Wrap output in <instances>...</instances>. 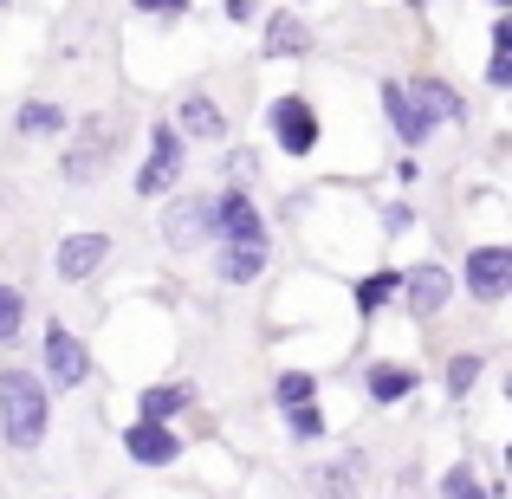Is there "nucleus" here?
I'll use <instances>...</instances> for the list:
<instances>
[{"label": "nucleus", "instance_id": "nucleus-1", "mask_svg": "<svg viewBox=\"0 0 512 499\" xmlns=\"http://www.w3.org/2000/svg\"><path fill=\"white\" fill-rule=\"evenodd\" d=\"M52 428V396L46 383H39L33 370H0V435H7V448H39Z\"/></svg>", "mask_w": 512, "mask_h": 499}, {"label": "nucleus", "instance_id": "nucleus-2", "mask_svg": "<svg viewBox=\"0 0 512 499\" xmlns=\"http://www.w3.org/2000/svg\"><path fill=\"white\" fill-rule=\"evenodd\" d=\"M175 175H182V137H175V124H156L150 130V156H143V169H137V195L143 201L169 195Z\"/></svg>", "mask_w": 512, "mask_h": 499}, {"label": "nucleus", "instance_id": "nucleus-3", "mask_svg": "<svg viewBox=\"0 0 512 499\" xmlns=\"http://www.w3.org/2000/svg\"><path fill=\"white\" fill-rule=\"evenodd\" d=\"M214 240H221V247H253V240H266V221H260L247 188H227V195L214 201Z\"/></svg>", "mask_w": 512, "mask_h": 499}, {"label": "nucleus", "instance_id": "nucleus-4", "mask_svg": "<svg viewBox=\"0 0 512 499\" xmlns=\"http://www.w3.org/2000/svg\"><path fill=\"white\" fill-rule=\"evenodd\" d=\"M163 240L175 253H188V247H201V240H214V201L208 195H182V201H169V214H163Z\"/></svg>", "mask_w": 512, "mask_h": 499}, {"label": "nucleus", "instance_id": "nucleus-5", "mask_svg": "<svg viewBox=\"0 0 512 499\" xmlns=\"http://www.w3.org/2000/svg\"><path fill=\"white\" fill-rule=\"evenodd\" d=\"M467 292L480 305H500L512 292V247H474L467 253Z\"/></svg>", "mask_w": 512, "mask_h": 499}, {"label": "nucleus", "instance_id": "nucleus-6", "mask_svg": "<svg viewBox=\"0 0 512 499\" xmlns=\"http://www.w3.org/2000/svg\"><path fill=\"white\" fill-rule=\"evenodd\" d=\"M273 137H279V150H286V156H312L318 150V111L299 98V91L273 104Z\"/></svg>", "mask_w": 512, "mask_h": 499}, {"label": "nucleus", "instance_id": "nucleus-7", "mask_svg": "<svg viewBox=\"0 0 512 499\" xmlns=\"http://www.w3.org/2000/svg\"><path fill=\"white\" fill-rule=\"evenodd\" d=\"M85 376H91L85 344H78L65 325H46V383H52V389H78Z\"/></svg>", "mask_w": 512, "mask_h": 499}, {"label": "nucleus", "instance_id": "nucleus-8", "mask_svg": "<svg viewBox=\"0 0 512 499\" xmlns=\"http://www.w3.org/2000/svg\"><path fill=\"white\" fill-rule=\"evenodd\" d=\"M383 117H389V130L402 137V150H415V143L435 130V124H428V111L415 104V91H409V85H396V78H383Z\"/></svg>", "mask_w": 512, "mask_h": 499}, {"label": "nucleus", "instance_id": "nucleus-9", "mask_svg": "<svg viewBox=\"0 0 512 499\" xmlns=\"http://www.w3.org/2000/svg\"><path fill=\"white\" fill-rule=\"evenodd\" d=\"M396 292H402V299H409V312H415V318H435L441 305L454 299V279L441 273V266H409Z\"/></svg>", "mask_w": 512, "mask_h": 499}, {"label": "nucleus", "instance_id": "nucleus-10", "mask_svg": "<svg viewBox=\"0 0 512 499\" xmlns=\"http://www.w3.org/2000/svg\"><path fill=\"white\" fill-rule=\"evenodd\" d=\"M124 454L137 467H169L175 454H182V441L169 435V428H156V422H130V435H124Z\"/></svg>", "mask_w": 512, "mask_h": 499}, {"label": "nucleus", "instance_id": "nucleus-11", "mask_svg": "<svg viewBox=\"0 0 512 499\" xmlns=\"http://www.w3.org/2000/svg\"><path fill=\"white\" fill-rule=\"evenodd\" d=\"M104 260H111V240L104 234H65L59 240V273L65 279H91Z\"/></svg>", "mask_w": 512, "mask_h": 499}, {"label": "nucleus", "instance_id": "nucleus-12", "mask_svg": "<svg viewBox=\"0 0 512 499\" xmlns=\"http://www.w3.org/2000/svg\"><path fill=\"white\" fill-rule=\"evenodd\" d=\"M111 156H117V137L98 124V117H91V124H85V143H78V150L65 156V175H72V182H85L91 169L104 175V163H111Z\"/></svg>", "mask_w": 512, "mask_h": 499}, {"label": "nucleus", "instance_id": "nucleus-13", "mask_svg": "<svg viewBox=\"0 0 512 499\" xmlns=\"http://www.w3.org/2000/svg\"><path fill=\"white\" fill-rule=\"evenodd\" d=\"M175 137H201V143H221L227 137V117H221V104L214 98H182V124H175Z\"/></svg>", "mask_w": 512, "mask_h": 499}, {"label": "nucleus", "instance_id": "nucleus-14", "mask_svg": "<svg viewBox=\"0 0 512 499\" xmlns=\"http://www.w3.org/2000/svg\"><path fill=\"white\" fill-rule=\"evenodd\" d=\"M273 260V240H253V247H221V279L227 286H253Z\"/></svg>", "mask_w": 512, "mask_h": 499}, {"label": "nucleus", "instance_id": "nucleus-15", "mask_svg": "<svg viewBox=\"0 0 512 499\" xmlns=\"http://www.w3.org/2000/svg\"><path fill=\"white\" fill-rule=\"evenodd\" d=\"M415 383L422 376L409 370V363H370V376H363V389H370V402H402V396H415Z\"/></svg>", "mask_w": 512, "mask_h": 499}, {"label": "nucleus", "instance_id": "nucleus-16", "mask_svg": "<svg viewBox=\"0 0 512 499\" xmlns=\"http://www.w3.org/2000/svg\"><path fill=\"white\" fill-rule=\"evenodd\" d=\"M409 91H415V104L428 111V124H441V117H454V124H461V117H467V98L454 85H441V78H415Z\"/></svg>", "mask_w": 512, "mask_h": 499}, {"label": "nucleus", "instance_id": "nucleus-17", "mask_svg": "<svg viewBox=\"0 0 512 499\" xmlns=\"http://www.w3.org/2000/svg\"><path fill=\"white\" fill-rule=\"evenodd\" d=\"M175 409H188V389L182 383H150L137 396V422H156V428H169V415Z\"/></svg>", "mask_w": 512, "mask_h": 499}, {"label": "nucleus", "instance_id": "nucleus-18", "mask_svg": "<svg viewBox=\"0 0 512 499\" xmlns=\"http://www.w3.org/2000/svg\"><path fill=\"white\" fill-rule=\"evenodd\" d=\"M13 124H20V137H59V130H65V111H59V104H46V98H26Z\"/></svg>", "mask_w": 512, "mask_h": 499}, {"label": "nucleus", "instance_id": "nucleus-19", "mask_svg": "<svg viewBox=\"0 0 512 499\" xmlns=\"http://www.w3.org/2000/svg\"><path fill=\"white\" fill-rule=\"evenodd\" d=\"M396 286H402V273H363L357 286H350V292H357V312H363V318H376L389 299H396Z\"/></svg>", "mask_w": 512, "mask_h": 499}, {"label": "nucleus", "instance_id": "nucleus-20", "mask_svg": "<svg viewBox=\"0 0 512 499\" xmlns=\"http://www.w3.org/2000/svg\"><path fill=\"white\" fill-rule=\"evenodd\" d=\"M305 46H312V33H305V20H299V13H273L266 52H273V59H286V52H305Z\"/></svg>", "mask_w": 512, "mask_h": 499}, {"label": "nucleus", "instance_id": "nucleus-21", "mask_svg": "<svg viewBox=\"0 0 512 499\" xmlns=\"http://www.w3.org/2000/svg\"><path fill=\"white\" fill-rule=\"evenodd\" d=\"M279 415H286V409H312V402H318V376H305V370H286V376H279Z\"/></svg>", "mask_w": 512, "mask_h": 499}, {"label": "nucleus", "instance_id": "nucleus-22", "mask_svg": "<svg viewBox=\"0 0 512 499\" xmlns=\"http://www.w3.org/2000/svg\"><path fill=\"white\" fill-rule=\"evenodd\" d=\"M305 487H312L318 499H357V487H350V467H305Z\"/></svg>", "mask_w": 512, "mask_h": 499}, {"label": "nucleus", "instance_id": "nucleus-23", "mask_svg": "<svg viewBox=\"0 0 512 499\" xmlns=\"http://www.w3.org/2000/svg\"><path fill=\"white\" fill-rule=\"evenodd\" d=\"M441 499H487V487L474 480V467H448L441 474Z\"/></svg>", "mask_w": 512, "mask_h": 499}, {"label": "nucleus", "instance_id": "nucleus-24", "mask_svg": "<svg viewBox=\"0 0 512 499\" xmlns=\"http://www.w3.org/2000/svg\"><path fill=\"white\" fill-rule=\"evenodd\" d=\"M20 318H26V299L13 286H0V344H13V337H20Z\"/></svg>", "mask_w": 512, "mask_h": 499}, {"label": "nucleus", "instance_id": "nucleus-25", "mask_svg": "<svg viewBox=\"0 0 512 499\" xmlns=\"http://www.w3.org/2000/svg\"><path fill=\"white\" fill-rule=\"evenodd\" d=\"M474 383H480V357L467 350V357H454V363H448V396H467Z\"/></svg>", "mask_w": 512, "mask_h": 499}, {"label": "nucleus", "instance_id": "nucleus-26", "mask_svg": "<svg viewBox=\"0 0 512 499\" xmlns=\"http://www.w3.org/2000/svg\"><path fill=\"white\" fill-rule=\"evenodd\" d=\"M286 428H292V441H318V435H325V415H318V402H312V409H286Z\"/></svg>", "mask_w": 512, "mask_h": 499}, {"label": "nucleus", "instance_id": "nucleus-27", "mask_svg": "<svg viewBox=\"0 0 512 499\" xmlns=\"http://www.w3.org/2000/svg\"><path fill=\"white\" fill-rule=\"evenodd\" d=\"M487 85H493V91H506V85H512V52H493V65H487Z\"/></svg>", "mask_w": 512, "mask_h": 499}, {"label": "nucleus", "instance_id": "nucleus-28", "mask_svg": "<svg viewBox=\"0 0 512 499\" xmlns=\"http://www.w3.org/2000/svg\"><path fill=\"white\" fill-rule=\"evenodd\" d=\"M182 0H143V20H182Z\"/></svg>", "mask_w": 512, "mask_h": 499}, {"label": "nucleus", "instance_id": "nucleus-29", "mask_svg": "<svg viewBox=\"0 0 512 499\" xmlns=\"http://www.w3.org/2000/svg\"><path fill=\"white\" fill-rule=\"evenodd\" d=\"M396 499H422V493H409V487H402V493H396Z\"/></svg>", "mask_w": 512, "mask_h": 499}]
</instances>
